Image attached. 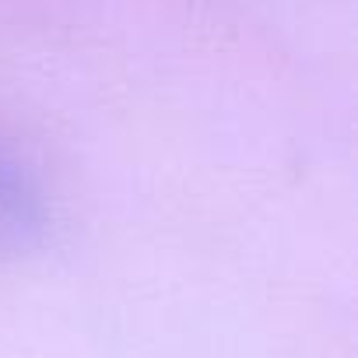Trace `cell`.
Returning a JSON list of instances; mask_svg holds the SVG:
<instances>
[{"instance_id":"obj_1","label":"cell","mask_w":358,"mask_h":358,"mask_svg":"<svg viewBox=\"0 0 358 358\" xmlns=\"http://www.w3.org/2000/svg\"><path fill=\"white\" fill-rule=\"evenodd\" d=\"M46 232V204L32 179L8 158H0V257L32 250Z\"/></svg>"}]
</instances>
